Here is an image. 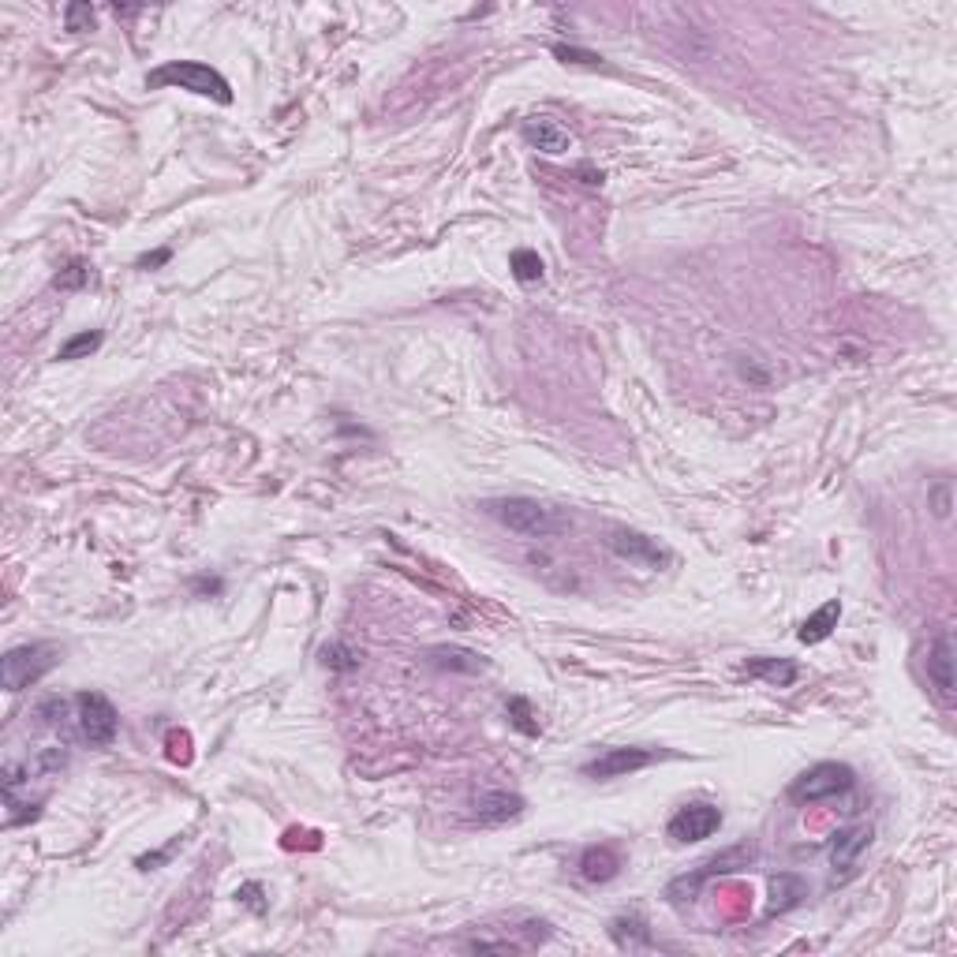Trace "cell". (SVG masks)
<instances>
[{"mask_svg": "<svg viewBox=\"0 0 957 957\" xmlns=\"http://www.w3.org/2000/svg\"><path fill=\"white\" fill-rule=\"evenodd\" d=\"M161 262H169V251H154V255L139 258V266H143V270H150V266H161Z\"/></svg>", "mask_w": 957, "mask_h": 957, "instance_id": "32", "label": "cell"}, {"mask_svg": "<svg viewBox=\"0 0 957 957\" xmlns=\"http://www.w3.org/2000/svg\"><path fill=\"white\" fill-rule=\"evenodd\" d=\"M101 348V333L94 329H86V333H75L72 341H64L60 344V352H57V359H83V356H90V352H98Z\"/></svg>", "mask_w": 957, "mask_h": 957, "instance_id": "23", "label": "cell"}, {"mask_svg": "<svg viewBox=\"0 0 957 957\" xmlns=\"http://www.w3.org/2000/svg\"><path fill=\"white\" fill-rule=\"evenodd\" d=\"M236 898H240L243 905L251 909V913H266V901H262V886H258V883L240 886V890H236Z\"/></svg>", "mask_w": 957, "mask_h": 957, "instance_id": "27", "label": "cell"}, {"mask_svg": "<svg viewBox=\"0 0 957 957\" xmlns=\"http://www.w3.org/2000/svg\"><path fill=\"white\" fill-rule=\"evenodd\" d=\"M146 86L150 90H161V86H176V90H187V94H199V98H214L221 105L232 101V86L221 72H214L210 64L202 60H169L161 64L154 72L146 75Z\"/></svg>", "mask_w": 957, "mask_h": 957, "instance_id": "2", "label": "cell"}, {"mask_svg": "<svg viewBox=\"0 0 957 957\" xmlns=\"http://www.w3.org/2000/svg\"><path fill=\"white\" fill-rule=\"evenodd\" d=\"M505 711H509V722H513V729H520L524 737H539V733H543V726H539V715H535V707H531L524 696H513V700L505 703Z\"/></svg>", "mask_w": 957, "mask_h": 957, "instance_id": "19", "label": "cell"}, {"mask_svg": "<svg viewBox=\"0 0 957 957\" xmlns=\"http://www.w3.org/2000/svg\"><path fill=\"white\" fill-rule=\"evenodd\" d=\"M318 658H322V666L333 673H348L359 666V655L352 647H344V643H326V647L318 651Z\"/></svg>", "mask_w": 957, "mask_h": 957, "instance_id": "22", "label": "cell"}, {"mask_svg": "<svg viewBox=\"0 0 957 957\" xmlns=\"http://www.w3.org/2000/svg\"><path fill=\"white\" fill-rule=\"evenodd\" d=\"M524 812V797L509 793V789H486L472 800V819L483 827H501V823H513Z\"/></svg>", "mask_w": 957, "mask_h": 957, "instance_id": "11", "label": "cell"}, {"mask_svg": "<svg viewBox=\"0 0 957 957\" xmlns=\"http://www.w3.org/2000/svg\"><path fill=\"white\" fill-rule=\"evenodd\" d=\"M718 827H722V808H718V804H707V800H692V804H685V808L666 823V834H670L677 845H692L718 834Z\"/></svg>", "mask_w": 957, "mask_h": 957, "instance_id": "9", "label": "cell"}, {"mask_svg": "<svg viewBox=\"0 0 957 957\" xmlns=\"http://www.w3.org/2000/svg\"><path fill=\"white\" fill-rule=\"evenodd\" d=\"M935 516H939V520H946V516H950V486H946V483L935 490Z\"/></svg>", "mask_w": 957, "mask_h": 957, "instance_id": "30", "label": "cell"}, {"mask_svg": "<svg viewBox=\"0 0 957 957\" xmlns=\"http://www.w3.org/2000/svg\"><path fill=\"white\" fill-rule=\"evenodd\" d=\"M872 845V827L857 823V827H842L830 838V864L842 868V875H834V883H845V875H853L860 853Z\"/></svg>", "mask_w": 957, "mask_h": 957, "instance_id": "12", "label": "cell"}, {"mask_svg": "<svg viewBox=\"0 0 957 957\" xmlns=\"http://www.w3.org/2000/svg\"><path fill=\"white\" fill-rule=\"evenodd\" d=\"M924 673H928L935 700L943 707H954V640H950V629H939L931 636L928 655H924Z\"/></svg>", "mask_w": 957, "mask_h": 957, "instance_id": "10", "label": "cell"}, {"mask_svg": "<svg viewBox=\"0 0 957 957\" xmlns=\"http://www.w3.org/2000/svg\"><path fill=\"white\" fill-rule=\"evenodd\" d=\"M606 546H610L621 561L636 565V569H666L673 561V554L658 543V539L632 528H610L606 531Z\"/></svg>", "mask_w": 957, "mask_h": 957, "instance_id": "7", "label": "cell"}, {"mask_svg": "<svg viewBox=\"0 0 957 957\" xmlns=\"http://www.w3.org/2000/svg\"><path fill=\"white\" fill-rule=\"evenodd\" d=\"M430 666H438V670H449V673H483L486 662L475 651H468V647H430L427 651Z\"/></svg>", "mask_w": 957, "mask_h": 957, "instance_id": "17", "label": "cell"}, {"mask_svg": "<svg viewBox=\"0 0 957 957\" xmlns=\"http://www.w3.org/2000/svg\"><path fill=\"white\" fill-rule=\"evenodd\" d=\"M486 513L498 520L501 528H509L513 535H524V539H558L572 528V520L561 509L546 505L539 498H490L483 505Z\"/></svg>", "mask_w": 957, "mask_h": 957, "instance_id": "1", "label": "cell"}, {"mask_svg": "<svg viewBox=\"0 0 957 957\" xmlns=\"http://www.w3.org/2000/svg\"><path fill=\"white\" fill-rule=\"evenodd\" d=\"M172 849H176V845L161 849V853H154V857H139V868H143V872H150V864H161V860H169V857H172Z\"/></svg>", "mask_w": 957, "mask_h": 957, "instance_id": "31", "label": "cell"}, {"mask_svg": "<svg viewBox=\"0 0 957 957\" xmlns=\"http://www.w3.org/2000/svg\"><path fill=\"white\" fill-rule=\"evenodd\" d=\"M524 139H528L535 150H543V154H565L572 146V135L561 128L558 120H550V116H531V120H524Z\"/></svg>", "mask_w": 957, "mask_h": 957, "instance_id": "14", "label": "cell"}, {"mask_svg": "<svg viewBox=\"0 0 957 957\" xmlns=\"http://www.w3.org/2000/svg\"><path fill=\"white\" fill-rule=\"evenodd\" d=\"M57 643H23V647H12L8 655L0 658V685L8 692H23V688L38 685L45 673L57 670L60 662Z\"/></svg>", "mask_w": 957, "mask_h": 957, "instance_id": "3", "label": "cell"}, {"mask_svg": "<svg viewBox=\"0 0 957 957\" xmlns=\"http://www.w3.org/2000/svg\"><path fill=\"white\" fill-rule=\"evenodd\" d=\"M509 266H513V277L520 281V285H535V281H543V270H546L543 258L535 255V251H528V247L513 251Z\"/></svg>", "mask_w": 957, "mask_h": 957, "instance_id": "21", "label": "cell"}, {"mask_svg": "<svg viewBox=\"0 0 957 957\" xmlns=\"http://www.w3.org/2000/svg\"><path fill=\"white\" fill-rule=\"evenodd\" d=\"M853 786H857L853 767L827 759V763H815V767H808V771L800 774L797 782L789 786V797L797 800V804H823V800L845 797Z\"/></svg>", "mask_w": 957, "mask_h": 957, "instance_id": "4", "label": "cell"}, {"mask_svg": "<svg viewBox=\"0 0 957 957\" xmlns=\"http://www.w3.org/2000/svg\"><path fill=\"white\" fill-rule=\"evenodd\" d=\"M64 23H68V30H72V34L94 30V8H90V4H68V12H64Z\"/></svg>", "mask_w": 957, "mask_h": 957, "instance_id": "26", "label": "cell"}, {"mask_svg": "<svg viewBox=\"0 0 957 957\" xmlns=\"http://www.w3.org/2000/svg\"><path fill=\"white\" fill-rule=\"evenodd\" d=\"M771 890H774L771 913H786V909H793V905L804 898V883H800L797 875H778L771 883Z\"/></svg>", "mask_w": 957, "mask_h": 957, "instance_id": "20", "label": "cell"}, {"mask_svg": "<svg viewBox=\"0 0 957 957\" xmlns=\"http://www.w3.org/2000/svg\"><path fill=\"white\" fill-rule=\"evenodd\" d=\"M554 57L561 64H584V68H602L599 53H587V49H576V45H554Z\"/></svg>", "mask_w": 957, "mask_h": 957, "instance_id": "25", "label": "cell"}, {"mask_svg": "<svg viewBox=\"0 0 957 957\" xmlns=\"http://www.w3.org/2000/svg\"><path fill=\"white\" fill-rule=\"evenodd\" d=\"M610 939H614L621 950H651V946H655V935L647 928V920L636 913L614 916V920H610Z\"/></svg>", "mask_w": 957, "mask_h": 957, "instance_id": "15", "label": "cell"}, {"mask_svg": "<svg viewBox=\"0 0 957 957\" xmlns=\"http://www.w3.org/2000/svg\"><path fill=\"white\" fill-rule=\"evenodd\" d=\"M752 857H756V849H752V845L726 849V853L711 857L707 864H700V868H696L692 875L673 879V883H670V898L673 901H692L696 894H700V886L707 883V879H715V875H729V872H741V868H748V864H752Z\"/></svg>", "mask_w": 957, "mask_h": 957, "instance_id": "6", "label": "cell"}, {"mask_svg": "<svg viewBox=\"0 0 957 957\" xmlns=\"http://www.w3.org/2000/svg\"><path fill=\"white\" fill-rule=\"evenodd\" d=\"M187 744H191V741H187V733H172V737H169V756L176 759V763H187V759H191Z\"/></svg>", "mask_w": 957, "mask_h": 957, "instance_id": "29", "label": "cell"}, {"mask_svg": "<svg viewBox=\"0 0 957 957\" xmlns=\"http://www.w3.org/2000/svg\"><path fill=\"white\" fill-rule=\"evenodd\" d=\"M86 281H90V266H86L83 258H75V262H68V266L53 277V288H60V292H79Z\"/></svg>", "mask_w": 957, "mask_h": 957, "instance_id": "24", "label": "cell"}, {"mask_svg": "<svg viewBox=\"0 0 957 957\" xmlns=\"http://www.w3.org/2000/svg\"><path fill=\"white\" fill-rule=\"evenodd\" d=\"M655 759H662L658 748H636V744H629V748H606V752H599L591 763H584L580 774L591 778V782H610V778H625V774H636L643 771V767H651Z\"/></svg>", "mask_w": 957, "mask_h": 957, "instance_id": "8", "label": "cell"}, {"mask_svg": "<svg viewBox=\"0 0 957 957\" xmlns=\"http://www.w3.org/2000/svg\"><path fill=\"white\" fill-rule=\"evenodd\" d=\"M617 872H621V857H617L610 845H591V849H584L580 875H584L587 883H610V879H617Z\"/></svg>", "mask_w": 957, "mask_h": 957, "instance_id": "16", "label": "cell"}, {"mask_svg": "<svg viewBox=\"0 0 957 957\" xmlns=\"http://www.w3.org/2000/svg\"><path fill=\"white\" fill-rule=\"evenodd\" d=\"M64 711H68V703L64 700H45L38 715L45 718V726H57V722H64Z\"/></svg>", "mask_w": 957, "mask_h": 957, "instance_id": "28", "label": "cell"}, {"mask_svg": "<svg viewBox=\"0 0 957 957\" xmlns=\"http://www.w3.org/2000/svg\"><path fill=\"white\" fill-rule=\"evenodd\" d=\"M838 617H842V602L838 599L823 602V606H819V610H815V614L797 629V640L800 643H823L830 632L838 629Z\"/></svg>", "mask_w": 957, "mask_h": 957, "instance_id": "18", "label": "cell"}, {"mask_svg": "<svg viewBox=\"0 0 957 957\" xmlns=\"http://www.w3.org/2000/svg\"><path fill=\"white\" fill-rule=\"evenodd\" d=\"M75 711H79V733L86 744L94 748H109L116 741V729H120V715H116L113 700L105 692H79L75 696Z\"/></svg>", "mask_w": 957, "mask_h": 957, "instance_id": "5", "label": "cell"}, {"mask_svg": "<svg viewBox=\"0 0 957 957\" xmlns=\"http://www.w3.org/2000/svg\"><path fill=\"white\" fill-rule=\"evenodd\" d=\"M741 673H744V677H752V681H767V685H774V688H789V685H797L800 666L793 662V658L756 655V658H748V662H744Z\"/></svg>", "mask_w": 957, "mask_h": 957, "instance_id": "13", "label": "cell"}]
</instances>
